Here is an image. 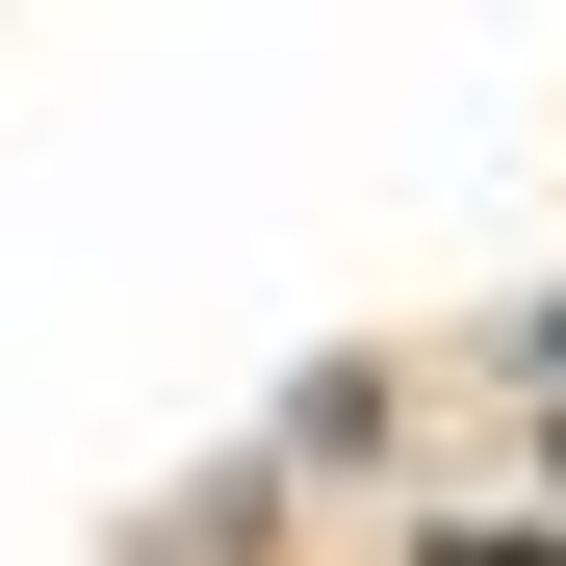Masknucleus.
<instances>
[{"instance_id": "nucleus-1", "label": "nucleus", "mask_w": 566, "mask_h": 566, "mask_svg": "<svg viewBox=\"0 0 566 566\" xmlns=\"http://www.w3.org/2000/svg\"><path fill=\"white\" fill-rule=\"evenodd\" d=\"M412 566H566V541H541V515H463V541H412Z\"/></svg>"}]
</instances>
